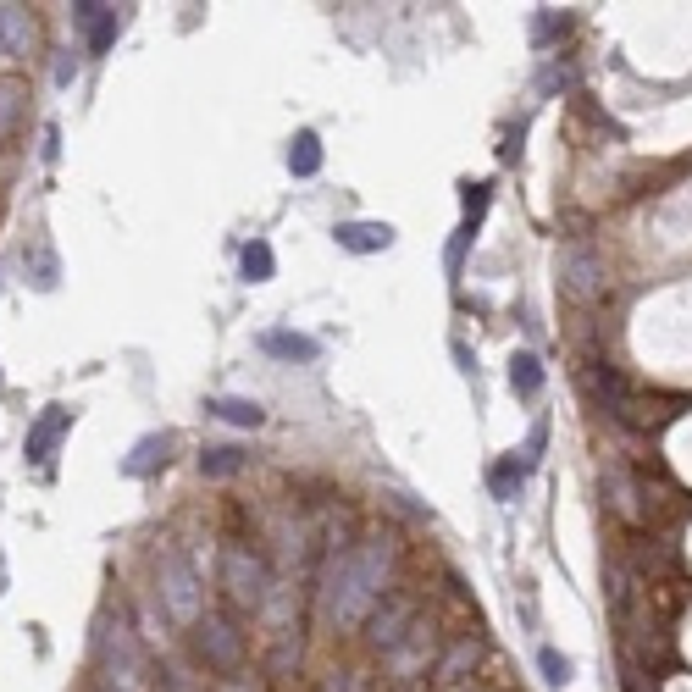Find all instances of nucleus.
Wrapping results in <instances>:
<instances>
[{"instance_id": "6e6552de", "label": "nucleus", "mask_w": 692, "mask_h": 692, "mask_svg": "<svg viewBox=\"0 0 692 692\" xmlns=\"http://www.w3.org/2000/svg\"><path fill=\"white\" fill-rule=\"evenodd\" d=\"M72 23L84 28V45L95 50H111V39L122 34V12L117 6H72Z\"/></svg>"}, {"instance_id": "1a4fd4ad", "label": "nucleus", "mask_w": 692, "mask_h": 692, "mask_svg": "<svg viewBox=\"0 0 692 692\" xmlns=\"http://www.w3.org/2000/svg\"><path fill=\"white\" fill-rule=\"evenodd\" d=\"M405 626H416V604H410V598H394L388 609H377V615H371V643L394 654V648L410 637Z\"/></svg>"}, {"instance_id": "ddd939ff", "label": "nucleus", "mask_w": 692, "mask_h": 692, "mask_svg": "<svg viewBox=\"0 0 692 692\" xmlns=\"http://www.w3.org/2000/svg\"><path fill=\"white\" fill-rule=\"evenodd\" d=\"M23 266H28V283H34L39 294H50V288L61 283V261H56V250H50L45 239H39L34 250H23Z\"/></svg>"}, {"instance_id": "39448f33", "label": "nucleus", "mask_w": 692, "mask_h": 692, "mask_svg": "<svg viewBox=\"0 0 692 692\" xmlns=\"http://www.w3.org/2000/svg\"><path fill=\"white\" fill-rule=\"evenodd\" d=\"M67 427H72V410L67 405H45L34 416V427H28V438H23V460L34 471H50V460H56V449H61V438H67Z\"/></svg>"}, {"instance_id": "9b49d317", "label": "nucleus", "mask_w": 692, "mask_h": 692, "mask_svg": "<svg viewBox=\"0 0 692 692\" xmlns=\"http://www.w3.org/2000/svg\"><path fill=\"white\" fill-rule=\"evenodd\" d=\"M255 344H261L266 355H277V360H299V366H311V360L322 355V344H316V338L288 333V327H272V333H261Z\"/></svg>"}, {"instance_id": "cd10ccee", "label": "nucleus", "mask_w": 692, "mask_h": 692, "mask_svg": "<svg viewBox=\"0 0 692 692\" xmlns=\"http://www.w3.org/2000/svg\"><path fill=\"white\" fill-rule=\"evenodd\" d=\"M0 593H6V576H0Z\"/></svg>"}, {"instance_id": "393cba45", "label": "nucleus", "mask_w": 692, "mask_h": 692, "mask_svg": "<svg viewBox=\"0 0 692 692\" xmlns=\"http://www.w3.org/2000/svg\"><path fill=\"white\" fill-rule=\"evenodd\" d=\"M571 28V17H554V12H537V23H532V39L537 45H549L554 34H565Z\"/></svg>"}, {"instance_id": "412c9836", "label": "nucleus", "mask_w": 692, "mask_h": 692, "mask_svg": "<svg viewBox=\"0 0 692 692\" xmlns=\"http://www.w3.org/2000/svg\"><path fill=\"white\" fill-rule=\"evenodd\" d=\"M477 654H482V648L471 643V637H466V643H454V648H449V659L438 665V676H443V681H460V670L477 665Z\"/></svg>"}, {"instance_id": "b1692460", "label": "nucleus", "mask_w": 692, "mask_h": 692, "mask_svg": "<svg viewBox=\"0 0 692 692\" xmlns=\"http://www.w3.org/2000/svg\"><path fill=\"white\" fill-rule=\"evenodd\" d=\"M560 261H565V272H571L565 283H571L576 294H587V250H565Z\"/></svg>"}, {"instance_id": "6ab92c4d", "label": "nucleus", "mask_w": 692, "mask_h": 692, "mask_svg": "<svg viewBox=\"0 0 692 692\" xmlns=\"http://www.w3.org/2000/svg\"><path fill=\"white\" fill-rule=\"evenodd\" d=\"M239 466H244V454L233 449V443H211V449L200 454V471H205V477H233Z\"/></svg>"}, {"instance_id": "9d476101", "label": "nucleus", "mask_w": 692, "mask_h": 692, "mask_svg": "<svg viewBox=\"0 0 692 692\" xmlns=\"http://www.w3.org/2000/svg\"><path fill=\"white\" fill-rule=\"evenodd\" d=\"M167 454H172V432H144L122 460V477H156L167 466Z\"/></svg>"}, {"instance_id": "a878e982", "label": "nucleus", "mask_w": 692, "mask_h": 692, "mask_svg": "<svg viewBox=\"0 0 692 692\" xmlns=\"http://www.w3.org/2000/svg\"><path fill=\"white\" fill-rule=\"evenodd\" d=\"M12 117H17V89H12V84H0V133L12 128Z\"/></svg>"}, {"instance_id": "2eb2a0df", "label": "nucleus", "mask_w": 692, "mask_h": 692, "mask_svg": "<svg viewBox=\"0 0 692 692\" xmlns=\"http://www.w3.org/2000/svg\"><path fill=\"white\" fill-rule=\"evenodd\" d=\"M288 172H294V178H316V172H322V139H316L311 128L294 133V144H288Z\"/></svg>"}, {"instance_id": "aec40b11", "label": "nucleus", "mask_w": 692, "mask_h": 692, "mask_svg": "<svg viewBox=\"0 0 692 692\" xmlns=\"http://www.w3.org/2000/svg\"><path fill=\"white\" fill-rule=\"evenodd\" d=\"M537 665H543V681H549V687H565V681H571V659H565L560 654V648H549V643H543V648H537Z\"/></svg>"}, {"instance_id": "f8f14e48", "label": "nucleus", "mask_w": 692, "mask_h": 692, "mask_svg": "<svg viewBox=\"0 0 692 692\" xmlns=\"http://www.w3.org/2000/svg\"><path fill=\"white\" fill-rule=\"evenodd\" d=\"M28 39H34V23L23 6H0V56H23Z\"/></svg>"}, {"instance_id": "c756f323", "label": "nucleus", "mask_w": 692, "mask_h": 692, "mask_svg": "<svg viewBox=\"0 0 692 692\" xmlns=\"http://www.w3.org/2000/svg\"><path fill=\"white\" fill-rule=\"evenodd\" d=\"M0 382H6V377H0Z\"/></svg>"}, {"instance_id": "7ed1b4c3", "label": "nucleus", "mask_w": 692, "mask_h": 692, "mask_svg": "<svg viewBox=\"0 0 692 692\" xmlns=\"http://www.w3.org/2000/svg\"><path fill=\"white\" fill-rule=\"evenodd\" d=\"M95 665H100V676H106L111 692H139V676H144L139 643H133V632L122 621H111V615L95 632Z\"/></svg>"}, {"instance_id": "20e7f679", "label": "nucleus", "mask_w": 692, "mask_h": 692, "mask_svg": "<svg viewBox=\"0 0 692 692\" xmlns=\"http://www.w3.org/2000/svg\"><path fill=\"white\" fill-rule=\"evenodd\" d=\"M222 587H227V598L239 609H261L266 604V565H261V554H250L244 543H233V549H222Z\"/></svg>"}, {"instance_id": "f3484780", "label": "nucleus", "mask_w": 692, "mask_h": 692, "mask_svg": "<svg viewBox=\"0 0 692 692\" xmlns=\"http://www.w3.org/2000/svg\"><path fill=\"white\" fill-rule=\"evenodd\" d=\"M211 416H222V421H233V427H261L266 421V410L255 405V399H239V394H227V399H211Z\"/></svg>"}, {"instance_id": "423d86ee", "label": "nucleus", "mask_w": 692, "mask_h": 692, "mask_svg": "<svg viewBox=\"0 0 692 692\" xmlns=\"http://www.w3.org/2000/svg\"><path fill=\"white\" fill-rule=\"evenodd\" d=\"M194 643H200L205 665H216L222 676H233V670L244 665V643L222 615H200V621H194Z\"/></svg>"}, {"instance_id": "f257e3e1", "label": "nucleus", "mask_w": 692, "mask_h": 692, "mask_svg": "<svg viewBox=\"0 0 692 692\" xmlns=\"http://www.w3.org/2000/svg\"><path fill=\"white\" fill-rule=\"evenodd\" d=\"M388 565H394V543H388V537H366L355 549L333 554V560H327V576H322L327 621H338V626L366 621V609L377 604L382 582H388Z\"/></svg>"}, {"instance_id": "c85d7f7f", "label": "nucleus", "mask_w": 692, "mask_h": 692, "mask_svg": "<svg viewBox=\"0 0 692 692\" xmlns=\"http://www.w3.org/2000/svg\"><path fill=\"white\" fill-rule=\"evenodd\" d=\"M0 576H6V560H0Z\"/></svg>"}, {"instance_id": "bb28decb", "label": "nucleus", "mask_w": 692, "mask_h": 692, "mask_svg": "<svg viewBox=\"0 0 692 692\" xmlns=\"http://www.w3.org/2000/svg\"><path fill=\"white\" fill-rule=\"evenodd\" d=\"M72 78H78V56H72V50H61V61H56V84L67 89Z\"/></svg>"}, {"instance_id": "4be33fe9", "label": "nucleus", "mask_w": 692, "mask_h": 692, "mask_svg": "<svg viewBox=\"0 0 692 692\" xmlns=\"http://www.w3.org/2000/svg\"><path fill=\"white\" fill-rule=\"evenodd\" d=\"M482 211H488V183H466V233H477L482 227Z\"/></svg>"}, {"instance_id": "0eeeda50", "label": "nucleus", "mask_w": 692, "mask_h": 692, "mask_svg": "<svg viewBox=\"0 0 692 692\" xmlns=\"http://www.w3.org/2000/svg\"><path fill=\"white\" fill-rule=\"evenodd\" d=\"M333 244L349 255H382V250H394V227L388 222H338Z\"/></svg>"}, {"instance_id": "4468645a", "label": "nucleus", "mask_w": 692, "mask_h": 692, "mask_svg": "<svg viewBox=\"0 0 692 692\" xmlns=\"http://www.w3.org/2000/svg\"><path fill=\"white\" fill-rule=\"evenodd\" d=\"M488 488H493V499H499V504H515V499H521V488H526V466L515 460V454H510V460H493Z\"/></svg>"}, {"instance_id": "a211bd4d", "label": "nucleus", "mask_w": 692, "mask_h": 692, "mask_svg": "<svg viewBox=\"0 0 692 692\" xmlns=\"http://www.w3.org/2000/svg\"><path fill=\"white\" fill-rule=\"evenodd\" d=\"M239 266H244V277H250V283H266V277L277 272L272 244H266V239H250V244H244V255H239Z\"/></svg>"}, {"instance_id": "5701e85b", "label": "nucleus", "mask_w": 692, "mask_h": 692, "mask_svg": "<svg viewBox=\"0 0 692 692\" xmlns=\"http://www.w3.org/2000/svg\"><path fill=\"white\" fill-rule=\"evenodd\" d=\"M543 443H549V421H537V427L526 432V443H521V466H526V471L543 460Z\"/></svg>"}, {"instance_id": "f03ea898", "label": "nucleus", "mask_w": 692, "mask_h": 692, "mask_svg": "<svg viewBox=\"0 0 692 692\" xmlns=\"http://www.w3.org/2000/svg\"><path fill=\"white\" fill-rule=\"evenodd\" d=\"M156 598L172 621H183V626L200 621V576H194V565L183 560V549L172 537L156 549Z\"/></svg>"}, {"instance_id": "dca6fc26", "label": "nucleus", "mask_w": 692, "mask_h": 692, "mask_svg": "<svg viewBox=\"0 0 692 692\" xmlns=\"http://www.w3.org/2000/svg\"><path fill=\"white\" fill-rule=\"evenodd\" d=\"M510 388H515L521 399H537V394H543V360H537L532 349L510 355Z\"/></svg>"}]
</instances>
